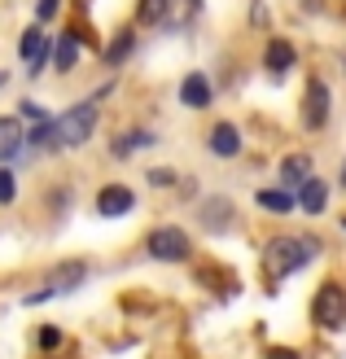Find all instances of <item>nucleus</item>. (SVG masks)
Returning <instances> with one entry per match:
<instances>
[{
  "label": "nucleus",
  "instance_id": "f257e3e1",
  "mask_svg": "<svg viewBox=\"0 0 346 359\" xmlns=\"http://www.w3.org/2000/svg\"><path fill=\"white\" fill-rule=\"evenodd\" d=\"M320 255H324V245H320V237H312V232L272 237V241L263 245V272H267L272 280H285V276L302 272V267H312Z\"/></svg>",
  "mask_w": 346,
  "mask_h": 359
},
{
  "label": "nucleus",
  "instance_id": "f03ea898",
  "mask_svg": "<svg viewBox=\"0 0 346 359\" xmlns=\"http://www.w3.org/2000/svg\"><path fill=\"white\" fill-rule=\"evenodd\" d=\"M97 128H101V101H97V97H84V101L70 105V110L58 114L62 149H84L88 140L97 136Z\"/></svg>",
  "mask_w": 346,
  "mask_h": 359
},
{
  "label": "nucleus",
  "instance_id": "7ed1b4c3",
  "mask_svg": "<svg viewBox=\"0 0 346 359\" xmlns=\"http://www.w3.org/2000/svg\"><path fill=\"white\" fill-rule=\"evenodd\" d=\"M145 255L158 263H189L193 259V237L180 224H158L145 232Z\"/></svg>",
  "mask_w": 346,
  "mask_h": 359
},
{
  "label": "nucleus",
  "instance_id": "20e7f679",
  "mask_svg": "<svg viewBox=\"0 0 346 359\" xmlns=\"http://www.w3.org/2000/svg\"><path fill=\"white\" fill-rule=\"evenodd\" d=\"M333 118V88L324 83L320 75H312L302 83V101H298V123L302 132H324Z\"/></svg>",
  "mask_w": 346,
  "mask_h": 359
},
{
  "label": "nucleus",
  "instance_id": "39448f33",
  "mask_svg": "<svg viewBox=\"0 0 346 359\" xmlns=\"http://www.w3.org/2000/svg\"><path fill=\"white\" fill-rule=\"evenodd\" d=\"M18 57L27 62V79H40L53 66V35L44 31V22L31 18V22L22 27V35H18Z\"/></svg>",
  "mask_w": 346,
  "mask_h": 359
},
{
  "label": "nucleus",
  "instance_id": "423d86ee",
  "mask_svg": "<svg viewBox=\"0 0 346 359\" xmlns=\"http://www.w3.org/2000/svg\"><path fill=\"white\" fill-rule=\"evenodd\" d=\"M312 325L316 329H329V333L346 325V285L324 280L320 290L312 294Z\"/></svg>",
  "mask_w": 346,
  "mask_h": 359
},
{
  "label": "nucleus",
  "instance_id": "0eeeda50",
  "mask_svg": "<svg viewBox=\"0 0 346 359\" xmlns=\"http://www.w3.org/2000/svg\"><path fill=\"white\" fill-rule=\"evenodd\" d=\"M136 48H140V31H136V22L114 27L110 40L101 44V66H105V70H119V66H127V62L136 57Z\"/></svg>",
  "mask_w": 346,
  "mask_h": 359
},
{
  "label": "nucleus",
  "instance_id": "6e6552de",
  "mask_svg": "<svg viewBox=\"0 0 346 359\" xmlns=\"http://www.w3.org/2000/svg\"><path fill=\"white\" fill-rule=\"evenodd\" d=\"M84 44H88V31L84 27H66L53 35V70L58 75H70L79 62H84Z\"/></svg>",
  "mask_w": 346,
  "mask_h": 359
},
{
  "label": "nucleus",
  "instance_id": "1a4fd4ad",
  "mask_svg": "<svg viewBox=\"0 0 346 359\" xmlns=\"http://www.w3.org/2000/svg\"><path fill=\"white\" fill-rule=\"evenodd\" d=\"M259 62L272 79H285L289 70L298 66V44L289 40V35H267L263 40V53H259Z\"/></svg>",
  "mask_w": 346,
  "mask_h": 359
},
{
  "label": "nucleus",
  "instance_id": "9d476101",
  "mask_svg": "<svg viewBox=\"0 0 346 359\" xmlns=\"http://www.w3.org/2000/svg\"><path fill=\"white\" fill-rule=\"evenodd\" d=\"M93 206H97L101 219H127V215L136 210V189L132 184H119V180H114V184H101Z\"/></svg>",
  "mask_w": 346,
  "mask_h": 359
},
{
  "label": "nucleus",
  "instance_id": "9b49d317",
  "mask_svg": "<svg viewBox=\"0 0 346 359\" xmlns=\"http://www.w3.org/2000/svg\"><path fill=\"white\" fill-rule=\"evenodd\" d=\"M175 97H180L185 110H211V105H215V79L206 75V70H189V75L180 79Z\"/></svg>",
  "mask_w": 346,
  "mask_h": 359
},
{
  "label": "nucleus",
  "instance_id": "f8f14e48",
  "mask_svg": "<svg viewBox=\"0 0 346 359\" xmlns=\"http://www.w3.org/2000/svg\"><path fill=\"white\" fill-rule=\"evenodd\" d=\"M197 224H202V232H228L237 224V206H232V197H202L197 202Z\"/></svg>",
  "mask_w": 346,
  "mask_h": 359
},
{
  "label": "nucleus",
  "instance_id": "ddd939ff",
  "mask_svg": "<svg viewBox=\"0 0 346 359\" xmlns=\"http://www.w3.org/2000/svg\"><path fill=\"white\" fill-rule=\"evenodd\" d=\"M31 145H27V123L18 114H0V163L13 167Z\"/></svg>",
  "mask_w": 346,
  "mask_h": 359
},
{
  "label": "nucleus",
  "instance_id": "4468645a",
  "mask_svg": "<svg viewBox=\"0 0 346 359\" xmlns=\"http://www.w3.org/2000/svg\"><path fill=\"white\" fill-rule=\"evenodd\" d=\"M312 175H316V158L307 154V149H294V154H285V158H281V167H277V184H281V189H298V184H307Z\"/></svg>",
  "mask_w": 346,
  "mask_h": 359
},
{
  "label": "nucleus",
  "instance_id": "2eb2a0df",
  "mask_svg": "<svg viewBox=\"0 0 346 359\" xmlns=\"http://www.w3.org/2000/svg\"><path fill=\"white\" fill-rule=\"evenodd\" d=\"M241 149H246V136H241V128H237V123L220 118V123L206 132V154H215V158H237Z\"/></svg>",
  "mask_w": 346,
  "mask_h": 359
},
{
  "label": "nucleus",
  "instance_id": "dca6fc26",
  "mask_svg": "<svg viewBox=\"0 0 346 359\" xmlns=\"http://www.w3.org/2000/svg\"><path fill=\"white\" fill-rule=\"evenodd\" d=\"M254 206H259L263 215H294L298 210V193L294 189H281V184H272V189H259L254 193Z\"/></svg>",
  "mask_w": 346,
  "mask_h": 359
},
{
  "label": "nucleus",
  "instance_id": "f3484780",
  "mask_svg": "<svg viewBox=\"0 0 346 359\" xmlns=\"http://www.w3.org/2000/svg\"><path fill=\"white\" fill-rule=\"evenodd\" d=\"M154 145H158V136H154L149 128H127V132L110 136V154H114V158H132V154L154 149Z\"/></svg>",
  "mask_w": 346,
  "mask_h": 359
},
{
  "label": "nucleus",
  "instance_id": "a211bd4d",
  "mask_svg": "<svg viewBox=\"0 0 346 359\" xmlns=\"http://www.w3.org/2000/svg\"><path fill=\"white\" fill-rule=\"evenodd\" d=\"M294 193H298V210H302V215H324V210H329V180L312 175V180H307V184H298Z\"/></svg>",
  "mask_w": 346,
  "mask_h": 359
},
{
  "label": "nucleus",
  "instance_id": "6ab92c4d",
  "mask_svg": "<svg viewBox=\"0 0 346 359\" xmlns=\"http://www.w3.org/2000/svg\"><path fill=\"white\" fill-rule=\"evenodd\" d=\"M27 145H31L35 154H58V149H62L58 114H48V118H40V123H31V128H27Z\"/></svg>",
  "mask_w": 346,
  "mask_h": 359
},
{
  "label": "nucleus",
  "instance_id": "aec40b11",
  "mask_svg": "<svg viewBox=\"0 0 346 359\" xmlns=\"http://www.w3.org/2000/svg\"><path fill=\"white\" fill-rule=\"evenodd\" d=\"M171 9H175V0H136V27H167L171 22Z\"/></svg>",
  "mask_w": 346,
  "mask_h": 359
},
{
  "label": "nucleus",
  "instance_id": "412c9836",
  "mask_svg": "<svg viewBox=\"0 0 346 359\" xmlns=\"http://www.w3.org/2000/svg\"><path fill=\"white\" fill-rule=\"evenodd\" d=\"M145 184L149 189H180V171L175 167H149L145 171Z\"/></svg>",
  "mask_w": 346,
  "mask_h": 359
},
{
  "label": "nucleus",
  "instance_id": "4be33fe9",
  "mask_svg": "<svg viewBox=\"0 0 346 359\" xmlns=\"http://www.w3.org/2000/svg\"><path fill=\"white\" fill-rule=\"evenodd\" d=\"M18 202V171L0 163V206H13Z\"/></svg>",
  "mask_w": 346,
  "mask_h": 359
},
{
  "label": "nucleus",
  "instance_id": "5701e85b",
  "mask_svg": "<svg viewBox=\"0 0 346 359\" xmlns=\"http://www.w3.org/2000/svg\"><path fill=\"white\" fill-rule=\"evenodd\" d=\"M35 346H40L44 355H53V351L62 346V329H53V325H40V329H35Z\"/></svg>",
  "mask_w": 346,
  "mask_h": 359
},
{
  "label": "nucleus",
  "instance_id": "b1692460",
  "mask_svg": "<svg viewBox=\"0 0 346 359\" xmlns=\"http://www.w3.org/2000/svg\"><path fill=\"white\" fill-rule=\"evenodd\" d=\"M66 9V0H35V22H58V13Z\"/></svg>",
  "mask_w": 346,
  "mask_h": 359
},
{
  "label": "nucleus",
  "instance_id": "393cba45",
  "mask_svg": "<svg viewBox=\"0 0 346 359\" xmlns=\"http://www.w3.org/2000/svg\"><path fill=\"white\" fill-rule=\"evenodd\" d=\"M18 118H22V123H40V118H48V110H44V105L40 101H22V105H18Z\"/></svg>",
  "mask_w": 346,
  "mask_h": 359
},
{
  "label": "nucleus",
  "instance_id": "a878e982",
  "mask_svg": "<svg viewBox=\"0 0 346 359\" xmlns=\"http://www.w3.org/2000/svg\"><path fill=\"white\" fill-rule=\"evenodd\" d=\"M267 359H298V351H285V346H277V351H272Z\"/></svg>",
  "mask_w": 346,
  "mask_h": 359
},
{
  "label": "nucleus",
  "instance_id": "bb28decb",
  "mask_svg": "<svg viewBox=\"0 0 346 359\" xmlns=\"http://www.w3.org/2000/svg\"><path fill=\"white\" fill-rule=\"evenodd\" d=\"M5 88H9V70H0V93H5Z\"/></svg>",
  "mask_w": 346,
  "mask_h": 359
},
{
  "label": "nucleus",
  "instance_id": "cd10ccee",
  "mask_svg": "<svg viewBox=\"0 0 346 359\" xmlns=\"http://www.w3.org/2000/svg\"><path fill=\"white\" fill-rule=\"evenodd\" d=\"M338 184H342V189H346V158H342V175H338Z\"/></svg>",
  "mask_w": 346,
  "mask_h": 359
},
{
  "label": "nucleus",
  "instance_id": "c85d7f7f",
  "mask_svg": "<svg viewBox=\"0 0 346 359\" xmlns=\"http://www.w3.org/2000/svg\"><path fill=\"white\" fill-rule=\"evenodd\" d=\"M342 232H346V215H342Z\"/></svg>",
  "mask_w": 346,
  "mask_h": 359
},
{
  "label": "nucleus",
  "instance_id": "c756f323",
  "mask_svg": "<svg viewBox=\"0 0 346 359\" xmlns=\"http://www.w3.org/2000/svg\"><path fill=\"white\" fill-rule=\"evenodd\" d=\"M342 70H346V57H342Z\"/></svg>",
  "mask_w": 346,
  "mask_h": 359
}]
</instances>
